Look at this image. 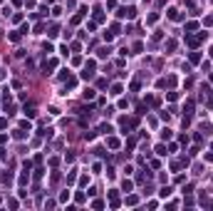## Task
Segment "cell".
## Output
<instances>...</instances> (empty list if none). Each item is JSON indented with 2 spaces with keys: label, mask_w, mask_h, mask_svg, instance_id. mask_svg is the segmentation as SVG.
I'll return each instance as SVG.
<instances>
[{
  "label": "cell",
  "mask_w": 213,
  "mask_h": 211,
  "mask_svg": "<svg viewBox=\"0 0 213 211\" xmlns=\"http://www.w3.org/2000/svg\"><path fill=\"white\" fill-rule=\"evenodd\" d=\"M169 18L171 20H178V10H169Z\"/></svg>",
  "instance_id": "obj_1"
}]
</instances>
